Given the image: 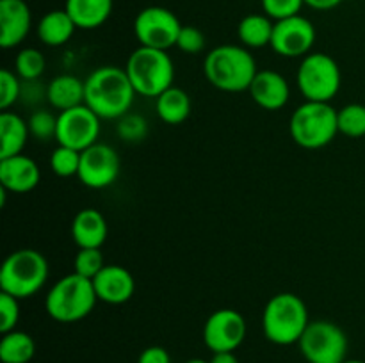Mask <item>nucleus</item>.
<instances>
[{"instance_id": "nucleus-1", "label": "nucleus", "mask_w": 365, "mask_h": 363, "mask_svg": "<svg viewBox=\"0 0 365 363\" xmlns=\"http://www.w3.org/2000/svg\"><path fill=\"white\" fill-rule=\"evenodd\" d=\"M84 103L100 120H120L130 112L138 96L125 68L100 66L84 80Z\"/></svg>"}, {"instance_id": "nucleus-2", "label": "nucleus", "mask_w": 365, "mask_h": 363, "mask_svg": "<svg viewBox=\"0 0 365 363\" xmlns=\"http://www.w3.org/2000/svg\"><path fill=\"white\" fill-rule=\"evenodd\" d=\"M257 73L255 57L242 45H220L203 60L207 82L225 93L248 91Z\"/></svg>"}, {"instance_id": "nucleus-3", "label": "nucleus", "mask_w": 365, "mask_h": 363, "mask_svg": "<svg viewBox=\"0 0 365 363\" xmlns=\"http://www.w3.org/2000/svg\"><path fill=\"white\" fill-rule=\"evenodd\" d=\"M309 324L310 317L305 301L292 292H280L264 306V337L274 345L298 344Z\"/></svg>"}, {"instance_id": "nucleus-4", "label": "nucleus", "mask_w": 365, "mask_h": 363, "mask_svg": "<svg viewBox=\"0 0 365 363\" xmlns=\"http://www.w3.org/2000/svg\"><path fill=\"white\" fill-rule=\"evenodd\" d=\"M96 292L93 280L71 273L57 280L45 298V310L50 319L61 324H73L86 319L95 308Z\"/></svg>"}, {"instance_id": "nucleus-5", "label": "nucleus", "mask_w": 365, "mask_h": 363, "mask_svg": "<svg viewBox=\"0 0 365 363\" xmlns=\"http://www.w3.org/2000/svg\"><path fill=\"white\" fill-rule=\"evenodd\" d=\"M50 267L38 249H16L4 260L0 267V290L27 299L38 294L48 280Z\"/></svg>"}, {"instance_id": "nucleus-6", "label": "nucleus", "mask_w": 365, "mask_h": 363, "mask_svg": "<svg viewBox=\"0 0 365 363\" xmlns=\"http://www.w3.org/2000/svg\"><path fill=\"white\" fill-rule=\"evenodd\" d=\"M135 93L145 98H157L173 85L175 64L166 50L138 46L125 64Z\"/></svg>"}, {"instance_id": "nucleus-7", "label": "nucleus", "mask_w": 365, "mask_h": 363, "mask_svg": "<svg viewBox=\"0 0 365 363\" xmlns=\"http://www.w3.org/2000/svg\"><path fill=\"white\" fill-rule=\"evenodd\" d=\"M292 141L305 149H319L330 144L339 134L337 109L328 102H303L289 121Z\"/></svg>"}, {"instance_id": "nucleus-8", "label": "nucleus", "mask_w": 365, "mask_h": 363, "mask_svg": "<svg viewBox=\"0 0 365 363\" xmlns=\"http://www.w3.org/2000/svg\"><path fill=\"white\" fill-rule=\"evenodd\" d=\"M296 82L307 102L330 103L341 91L342 73L334 57L324 52H310L299 63Z\"/></svg>"}, {"instance_id": "nucleus-9", "label": "nucleus", "mask_w": 365, "mask_h": 363, "mask_svg": "<svg viewBox=\"0 0 365 363\" xmlns=\"http://www.w3.org/2000/svg\"><path fill=\"white\" fill-rule=\"evenodd\" d=\"M298 347L307 363H342L348 359V337L331 320H310Z\"/></svg>"}, {"instance_id": "nucleus-10", "label": "nucleus", "mask_w": 365, "mask_h": 363, "mask_svg": "<svg viewBox=\"0 0 365 363\" xmlns=\"http://www.w3.org/2000/svg\"><path fill=\"white\" fill-rule=\"evenodd\" d=\"M182 27L173 11L160 6H148L138 13L134 20V34L139 46L170 50L177 46Z\"/></svg>"}, {"instance_id": "nucleus-11", "label": "nucleus", "mask_w": 365, "mask_h": 363, "mask_svg": "<svg viewBox=\"0 0 365 363\" xmlns=\"http://www.w3.org/2000/svg\"><path fill=\"white\" fill-rule=\"evenodd\" d=\"M100 117L88 105H78L73 109L57 114V135L59 144L84 152L86 148L98 142L102 125Z\"/></svg>"}, {"instance_id": "nucleus-12", "label": "nucleus", "mask_w": 365, "mask_h": 363, "mask_svg": "<svg viewBox=\"0 0 365 363\" xmlns=\"http://www.w3.org/2000/svg\"><path fill=\"white\" fill-rule=\"evenodd\" d=\"M248 324L234 308H220L203 324V342L212 352H235L242 345Z\"/></svg>"}, {"instance_id": "nucleus-13", "label": "nucleus", "mask_w": 365, "mask_h": 363, "mask_svg": "<svg viewBox=\"0 0 365 363\" xmlns=\"http://www.w3.org/2000/svg\"><path fill=\"white\" fill-rule=\"evenodd\" d=\"M121 160L116 149L106 142H95L81 152V167L77 178L89 189L110 187L118 180Z\"/></svg>"}, {"instance_id": "nucleus-14", "label": "nucleus", "mask_w": 365, "mask_h": 363, "mask_svg": "<svg viewBox=\"0 0 365 363\" xmlns=\"http://www.w3.org/2000/svg\"><path fill=\"white\" fill-rule=\"evenodd\" d=\"M316 43V27L309 18L296 14L285 20L274 21L271 48L274 53L287 59H299L312 52Z\"/></svg>"}, {"instance_id": "nucleus-15", "label": "nucleus", "mask_w": 365, "mask_h": 363, "mask_svg": "<svg viewBox=\"0 0 365 363\" xmlns=\"http://www.w3.org/2000/svg\"><path fill=\"white\" fill-rule=\"evenodd\" d=\"M32 28L31 7L25 0H0V46L16 48Z\"/></svg>"}, {"instance_id": "nucleus-16", "label": "nucleus", "mask_w": 365, "mask_h": 363, "mask_svg": "<svg viewBox=\"0 0 365 363\" xmlns=\"http://www.w3.org/2000/svg\"><path fill=\"white\" fill-rule=\"evenodd\" d=\"M98 301L107 305H123L130 301L135 292V280L128 269L116 263H109L93 278Z\"/></svg>"}, {"instance_id": "nucleus-17", "label": "nucleus", "mask_w": 365, "mask_h": 363, "mask_svg": "<svg viewBox=\"0 0 365 363\" xmlns=\"http://www.w3.org/2000/svg\"><path fill=\"white\" fill-rule=\"evenodd\" d=\"M41 180V169L31 157L14 155L0 159V187L13 194H27L34 191Z\"/></svg>"}, {"instance_id": "nucleus-18", "label": "nucleus", "mask_w": 365, "mask_h": 363, "mask_svg": "<svg viewBox=\"0 0 365 363\" xmlns=\"http://www.w3.org/2000/svg\"><path fill=\"white\" fill-rule=\"evenodd\" d=\"M253 102L264 110L284 109L291 98L287 78L274 70H259L248 89Z\"/></svg>"}, {"instance_id": "nucleus-19", "label": "nucleus", "mask_w": 365, "mask_h": 363, "mask_svg": "<svg viewBox=\"0 0 365 363\" xmlns=\"http://www.w3.org/2000/svg\"><path fill=\"white\" fill-rule=\"evenodd\" d=\"M109 226L103 214L96 209H82L71 221V238L78 249H102L106 244Z\"/></svg>"}, {"instance_id": "nucleus-20", "label": "nucleus", "mask_w": 365, "mask_h": 363, "mask_svg": "<svg viewBox=\"0 0 365 363\" xmlns=\"http://www.w3.org/2000/svg\"><path fill=\"white\" fill-rule=\"evenodd\" d=\"M86 85L84 80L75 75H57L46 85V102L59 112L73 107L84 105Z\"/></svg>"}, {"instance_id": "nucleus-21", "label": "nucleus", "mask_w": 365, "mask_h": 363, "mask_svg": "<svg viewBox=\"0 0 365 363\" xmlns=\"http://www.w3.org/2000/svg\"><path fill=\"white\" fill-rule=\"evenodd\" d=\"M114 0H66L64 9L70 14L77 28L93 31L109 20Z\"/></svg>"}, {"instance_id": "nucleus-22", "label": "nucleus", "mask_w": 365, "mask_h": 363, "mask_svg": "<svg viewBox=\"0 0 365 363\" xmlns=\"http://www.w3.org/2000/svg\"><path fill=\"white\" fill-rule=\"evenodd\" d=\"M77 31V25L73 23L66 9H53L43 14L41 20L36 25V34L38 39L46 46H63L71 39V36Z\"/></svg>"}, {"instance_id": "nucleus-23", "label": "nucleus", "mask_w": 365, "mask_h": 363, "mask_svg": "<svg viewBox=\"0 0 365 363\" xmlns=\"http://www.w3.org/2000/svg\"><path fill=\"white\" fill-rule=\"evenodd\" d=\"M29 135H31L29 125L20 114L2 110L0 114V159L24 153Z\"/></svg>"}, {"instance_id": "nucleus-24", "label": "nucleus", "mask_w": 365, "mask_h": 363, "mask_svg": "<svg viewBox=\"0 0 365 363\" xmlns=\"http://www.w3.org/2000/svg\"><path fill=\"white\" fill-rule=\"evenodd\" d=\"M155 110L160 121L166 125H180L191 116L192 103L184 89L171 85L155 98Z\"/></svg>"}, {"instance_id": "nucleus-25", "label": "nucleus", "mask_w": 365, "mask_h": 363, "mask_svg": "<svg viewBox=\"0 0 365 363\" xmlns=\"http://www.w3.org/2000/svg\"><path fill=\"white\" fill-rule=\"evenodd\" d=\"M274 21L267 14L253 13L242 18L237 25V38L246 48H264L271 45Z\"/></svg>"}, {"instance_id": "nucleus-26", "label": "nucleus", "mask_w": 365, "mask_h": 363, "mask_svg": "<svg viewBox=\"0 0 365 363\" xmlns=\"http://www.w3.org/2000/svg\"><path fill=\"white\" fill-rule=\"evenodd\" d=\"M36 354V342L29 333L13 330L2 333L0 338V362L2 363H31Z\"/></svg>"}, {"instance_id": "nucleus-27", "label": "nucleus", "mask_w": 365, "mask_h": 363, "mask_svg": "<svg viewBox=\"0 0 365 363\" xmlns=\"http://www.w3.org/2000/svg\"><path fill=\"white\" fill-rule=\"evenodd\" d=\"M45 68L46 59L41 50L27 46V48H21L16 53L14 71H16V75L21 80H39L41 75L45 73Z\"/></svg>"}, {"instance_id": "nucleus-28", "label": "nucleus", "mask_w": 365, "mask_h": 363, "mask_svg": "<svg viewBox=\"0 0 365 363\" xmlns=\"http://www.w3.org/2000/svg\"><path fill=\"white\" fill-rule=\"evenodd\" d=\"M339 134L346 137L359 139L365 135V105L362 103H348L337 110Z\"/></svg>"}, {"instance_id": "nucleus-29", "label": "nucleus", "mask_w": 365, "mask_h": 363, "mask_svg": "<svg viewBox=\"0 0 365 363\" xmlns=\"http://www.w3.org/2000/svg\"><path fill=\"white\" fill-rule=\"evenodd\" d=\"M81 167V152L59 144L50 155V169L59 178H71L78 174Z\"/></svg>"}, {"instance_id": "nucleus-30", "label": "nucleus", "mask_w": 365, "mask_h": 363, "mask_svg": "<svg viewBox=\"0 0 365 363\" xmlns=\"http://www.w3.org/2000/svg\"><path fill=\"white\" fill-rule=\"evenodd\" d=\"M29 132L38 141H52L57 135V116L52 110L34 109L27 120Z\"/></svg>"}, {"instance_id": "nucleus-31", "label": "nucleus", "mask_w": 365, "mask_h": 363, "mask_svg": "<svg viewBox=\"0 0 365 363\" xmlns=\"http://www.w3.org/2000/svg\"><path fill=\"white\" fill-rule=\"evenodd\" d=\"M116 134L125 142H141L148 135V121L141 114L127 112L116 120Z\"/></svg>"}, {"instance_id": "nucleus-32", "label": "nucleus", "mask_w": 365, "mask_h": 363, "mask_svg": "<svg viewBox=\"0 0 365 363\" xmlns=\"http://www.w3.org/2000/svg\"><path fill=\"white\" fill-rule=\"evenodd\" d=\"M73 267H75L73 273L93 280V278H95L103 267H106L102 249H95V248L78 249V253L75 255V260H73Z\"/></svg>"}, {"instance_id": "nucleus-33", "label": "nucleus", "mask_w": 365, "mask_h": 363, "mask_svg": "<svg viewBox=\"0 0 365 363\" xmlns=\"http://www.w3.org/2000/svg\"><path fill=\"white\" fill-rule=\"evenodd\" d=\"M21 93V78L16 71H11L9 68L0 70V109L9 110L14 103L20 102Z\"/></svg>"}, {"instance_id": "nucleus-34", "label": "nucleus", "mask_w": 365, "mask_h": 363, "mask_svg": "<svg viewBox=\"0 0 365 363\" xmlns=\"http://www.w3.org/2000/svg\"><path fill=\"white\" fill-rule=\"evenodd\" d=\"M20 320V299L0 290V333L16 330Z\"/></svg>"}, {"instance_id": "nucleus-35", "label": "nucleus", "mask_w": 365, "mask_h": 363, "mask_svg": "<svg viewBox=\"0 0 365 363\" xmlns=\"http://www.w3.org/2000/svg\"><path fill=\"white\" fill-rule=\"evenodd\" d=\"M260 4L264 14H267L273 21H278L299 14L302 7L305 6V0H260Z\"/></svg>"}, {"instance_id": "nucleus-36", "label": "nucleus", "mask_w": 365, "mask_h": 363, "mask_svg": "<svg viewBox=\"0 0 365 363\" xmlns=\"http://www.w3.org/2000/svg\"><path fill=\"white\" fill-rule=\"evenodd\" d=\"M177 48L180 52L189 53V56H196V53L205 50V36L195 25H184L180 34H178Z\"/></svg>"}, {"instance_id": "nucleus-37", "label": "nucleus", "mask_w": 365, "mask_h": 363, "mask_svg": "<svg viewBox=\"0 0 365 363\" xmlns=\"http://www.w3.org/2000/svg\"><path fill=\"white\" fill-rule=\"evenodd\" d=\"M46 100V85H41L39 80H21L20 102L24 105L39 109V103Z\"/></svg>"}, {"instance_id": "nucleus-38", "label": "nucleus", "mask_w": 365, "mask_h": 363, "mask_svg": "<svg viewBox=\"0 0 365 363\" xmlns=\"http://www.w3.org/2000/svg\"><path fill=\"white\" fill-rule=\"evenodd\" d=\"M138 363H171V356L168 349L160 345H150L138 356Z\"/></svg>"}, {"instance_id": "nucleus-39", "label": "nucleus", "mask_w": 365, "mask_h": 363, "mask_svg": "<svg viewBox=\"0 0 365 363\" xmlns=\"http://www.w3.org/2000/svg\"><path fill=\"white\" fill-rule=\"evenodd\" d=\"M342 2H344V0H305V6L312 7V9L316 11H330L335 9L337 6H341Z\"/></svg>"}, {"instance_id": "nucleus-40", "label": "nucleus", "mask_w": 365, "mask_h": 363, "mask_svg": "<svg viewBox=\"0 0 365 363\" xmlns=\"http://www.w3.org/2000/svg\"><path fill=\"white\" fill-rule=\"evenodd\" d=\"M210 363H239V358L235 352H212Z\"/></svg>"}, {"instance_id": "nucleus-41", "label": "nucleus", "mask_w": 365, "mask_h": 363, "mask_svg": "<svg viewBox=\"0 0 365 363\" xmlns=\"http://www.w3.org/2000/svg\"><path fill=\"white\" fill-rule=\"evenodd\" d=\"M185 363H210V362H207V359H202V358H191Z\"/></svg>"}, {"instance_id": "nucleus-42", "label": "nucleus", "mask_w": 365, "mask_h": 363, "mask_svg": "<svg viewBox=\"0 0 365 363\" xmlns=\"http://www.w3.org/2000/svg\"><path fill=\"white\" fill-rule=\"evenodd\" d=\"M342 363H365L364 359H346V362H342Z\"/></svg>"}]
</instances>
